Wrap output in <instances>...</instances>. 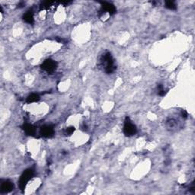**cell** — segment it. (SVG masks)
<instances>
[{
	"label": "cell",
	"instance_id": "obj_1",
	"mask_svg": "<svg viewBox=\"0 0 195 195\" xmlns=\"http://www.w3.org/2000/svg\"><path fill=\"white\" fill-rule=\"evenodd\" d=\"M101 64L104 67V70L107 73H112L115 70L114 61L110 53H104L101 58Z\"/></svg>",
	"mask_w": 195,
	"mask_h": 195
},
{
	"label": "cell",
	"instance_id": "obj_2",
	"mask_svg": "<svg viewBox=\"0 0 195 195\" xmlns=\"http://www.w3.org/2000/svg\"><path fill=\"white\" fill-rule=\"evenodd\" d=\"M33 175L34 171L31 169H27L23 172V174L21 175L20 179H19V188H20L21 190H24L27 184L33 177Z\"/></svg>",
	"mask_w": 195,
	"mask_h": 195
},
{
	"label": "cell",
	"instance_id": "obj_15",
	"mask_svg": "<svg viewBox=\"0 0 195 195\" xmlns=\"http://www.w3.org/2000/svg\"><path fill=\"white\" fill-rule=\"evenodd\" d=\"M187 116H188V113L186 112V111H182V117H183V118H187Z\"/></svg>",
	"mask_w": 195,
	"mask_h": 195
},
{
	"label": "cell",
	"instance_id": "obj_7",
	"mask_svg": "<svg viewBox=\"0 0 195 195\" xmlns=\"http://www.w3.org/2000/svg\"><path fill=\"white\" fill-rule=\"evenodd\" d=\"M101 11L104 13V12H107L110 15H114L116 13V8L114 5L108 2H102V7H101Z\"/></svg>",
	"mask_w": 195,
	"mask_h": 195
},
{
	"label": "cell",
	"instance_id": "obj_8",
	"mask_svg": "<svg viewBox=\"0 0 195 195\" xmlns=\"http://www.w3.org/2000/svg\"><path fill=\"white\" fill-rule=\"evenodd\" d=\"M22 128L28 135H34L35 134V128L33 125L29 124H25L22 126Z\"/></svg>",
	"mask_w": 195,
	"mask_h": 195
},
{
	"label": "cell",
	"instance_id": "obj_5",
	"mask_svg": "<svg viewBox=\"0 0 195 195\" xmlns=\"http://www.w3.org/2000/svg\"><path fill=\"white\" fill-rule=\"evenodd\" d=\"M40 133L44 137H50L54 134V130H53V127H51V126L45 125L40 128Z\"/></svg>",
	"mask_w": 195,
	"mask_h": 195
},
{
	"label": "cell",
	"instance_id": "obj_13",
	"mask_svg": "<svg viewBox=\"0 0 195 195\" xmlns=\"http://www.w3.org/2000/svg\"><path fill=\"white\" fill-rule=\"evenodd\" d=\"M75 130V128L74 127H70V128H66V130H65V134L66 135H71V134H73V133L74 132Z\"/></svg>",
	"mask_w": 195,
	"mask_h": 195
},
{
	"label": "cell",
	"instance_id": "obj_12",
	"mask_svg": "<svg viewBox=\"0 0 195 195\" xmlns=\"http://www.w3.org/2000/svg\"><path fill=\"white\" fill-rule=\"evenodd\" d=\"M165 7L171 10H175L177 8V6L175 5V3L172 1H168L165 2Z\"/></svg>",
	"mask_w": 195,
	"mask_h": 195
},
{
	"label": "cell",
	"instance_id": "obj_4",
	"mask_svg": "<svg viewBox=\"0 0 195 195\" xmlns=\"http://www.w3.org/2000/svg\"><path fill=\"white\" fill-rule=\"evenodd\" d=\"M56 66H57V64L53 60H45L43 63V64L41 65L42 70H44V71L47 72L49 73H51L53 71H55V70L56 69Z\"/></svg>",
	"mask_w": 195,
	"mask_h": 195
},
{
	"label": "cell",
	"instance_id": "obj_3",
	"mask_svg": "<svg viewBox=\"0 0 195 195\" xmlns=\"http://www.w3.org/2000/svg\"><path fill=\"white\" fill-rule=\"evenodd\" d=\"M137 132L136 127L131 122L130 119L129 118H127L124 122V133L126 136H130L134 135Z\"/></svg>",
	"mask_w": 195,
	"mask_h": 195
},
{
	"label": "cell",
	"instance_id": "obj_10",
	"mask_svg": "<svg viewBox=\"0 0 195 195\" xmlns=\"http://www.w3.org/2000/svg\"><path fill=\"white\" fill-rule=\"evenodd\" d=\"M40 99V97L38 94H32L27 98V102L28 103H33L36 102L38 100Z\"/></svg>",
	"mask_w": 195,
	"mask_h": 195
},
{
	"label": "cell",
	"instance_id": "obj_6",
	"mask_svg": "<svg viewBox=\"0 0 195 195\" xmlns=\"http://www.w3.org/2000/svg\"><path fill=\"white\" fill-rule=\"evenodd\" d=\"M13 188V182H12L11 181L5 180L2 182V184H1V192L2 193H8V192L12 191Z\"/></svg>",
	"mask_w": 195,
	"mask_h": 195
},
{
	"label": "cell",
	"instance_id": "obj_11",
	"mask_svg": "<svg viewBox=\"0 0 195 195\" xmlns=\"http://www.w3.org/2000/svg\"><path fill=\"white\" fill-rule=\"evenodd\" d=\"M54 3L53 2H50V1H46V2H42L41 5H40V9H47V8H50V6H52V5Z\"/></svg>",
	"mask_w": 195,
	"mask_h": 195
},
{
	"label": "cell",
	"instance_id": "obj_9",
	"mask_svg": "<svg viewBox=\"0 0 195 195\" xmlns=\"http://www.w3.org/2000/svg\"><path fill=\"white\" fill-rule=\"evenodd\" d=\"M24 20L25 22L28 24H33L34 23V16L33 13L32 12H28L25 13L23 16Z\"/></svg>",
	"mask_w": 195,
	"mask_h": 195
},
{
	"label": "cell",
	"instance_id": "obj_14",
	"mask_svg": "<svg viewBox=\"0 0 195 195\" xmlns=\"http://www.w3.org/2000/svg\"><path fill=\"white\" fill-rule=\"evenodd\" d=\"M158 88H159V94L161 96H164L165 95V94H166V92L164 90L163 87H162V85H159V86H158Z\"/></svg>",
	"mask_w": 195,
	"mask_h": 195
}]
</instances>
